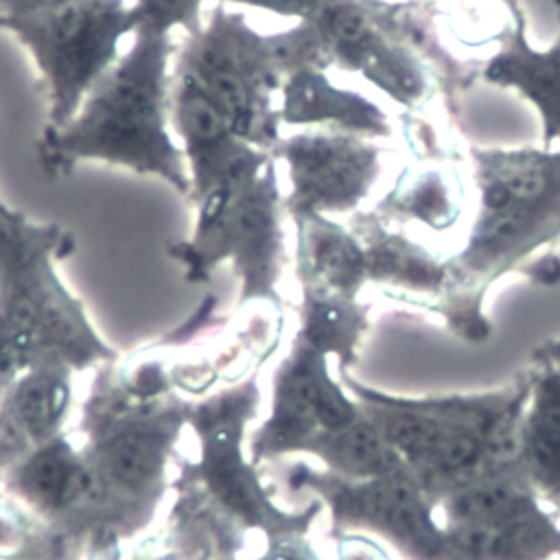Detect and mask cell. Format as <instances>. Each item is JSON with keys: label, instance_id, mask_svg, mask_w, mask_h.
<instances>
[{"label": "cell", "instance_id": "1", "mask_svg": "<svg viewBox=\"0 0 560 560\" xmlns=\"http://www.w3.org/2000/svg\"><path fill=\"white\" fill-rule=\"evenodd\" d=\"M219 322L210 293L168 335L92 368L77 422L68 427L79 451L81 494L61 560H120L155 523L192 409L177 389L175 365L186 343Z\"/></svg>", "mask_w": 560, "mask_h": 560}, {"label": "cell", "instance_id": "2", "mask_svg": "<svg viewBox=\"0 0 560 560\" xmlns=\"http://www.w3.org/2000/svg\"><path fill=\"white\" fill-rule=\"evenodd\" d=\"M258 372L192 400L188 427L192 453H177L173 499L160 527L144 536L192 560L247 558L287 534H308L322 514L315 499L302 510H282L245 455L247 427L260 409Z\"/></svg>", "mask_w": 560, "mask_h": 560}, {"label": "cell", "instance_id": "3", "mask_svg": "<svg viewBox=\"0 0 560 560\" xmlns=\"http://www.w3.org/2000/svg\"><path fill=\"white\" fill-rule=\"evenodd\" d=\"M475 217L464 245L446 258V287L431 313L468 341L483 343L492 324L488 289L510 271L540 284L560 282V258L536 256L560 241V149L470 147Z\"/></svg>", "mask_w": 560, "mask_h": 560}, {"label": "cell", "instance_id": "4", "mask_svg": "<svg viewBox=\"0 0 560 560\" xmlns=\"http://www.w3.org/2000/svg\"><path fill=\"white\" fill-rule=\"evenodd\" d=\"M168 33L138 28L133 44L88 94L63 127H44L37 160L48 177H68L81 162L98 160L138 175H155L188 195L182 147L166 129L171 112Z\"/></svg>", "mask_w": 560, "mask_h": 560}, {"label": "cell", "instance_id": "5", "mask_svg": "<svg viewBox=\"0 0 560 560\" xmlns=\"http://www.w3.org/2000/svg\"><path fill=\"white\" fill-rule=\"evenodd\" d=\"M74 249L68 228L0 208V396L33 370L77 374L120 357L57 273V262Z\"/></svg>", "mask_w": 560, "mask_h": 560}, {"label": "cell", "instance_id": "6", "mask_svg": "<svg viewBox=\"0 0 560 560\" xmlns=\"http://www.w3.org/2000/svg\"><path fill=\"white\" fill-rule=\"evenodd\" d=\"M343 387L438 503L451 490L505 464H516L518 424L534 370L479 394L394 396L339 368Z\"/></svg>", "mask_w": 560, "mask_h": 560}, {"label": "cell", "instance_id": "7", "mask_svg": "<svg viewBox=\"0 0 560 560\" xmlns=\"http://www.w3.org/2000/svg\"><path fill=\"white\" fill-rule=\"evenodd\" d=\"M195 210L192 234L166 249L182 265L186 282H208L217 265L228 260L241 280L234 311L252 304L282 308L287 247L276 158L258 175L217 186L195 203Z\"/></svg>", "mask_w": 560, "mask_h": 560}, {"label": "cell", "instance_id": "8", "mask_svg": "<svg viewBox=\"0 0 560 560\" xmlns=\"http://www.w3.org/2000/svg\"><path fill=\"white\" fill-rule=\"evenodd\" d=\"M0 28L31 52L48 88V127H63L118 61V44L138 31L125 0H61L0 11Z\"/></svg>", "mask_w": 560, "mask_h": 560}, {"label": "cell", "instance_id": "9", "mask_svg": "<svg viewBox=\"0 0 560 560\" xmlns=\"http://www.w3.org/2000/svg\"><path fill=\"white\" fill-rule=\"evenodd\" d=\"M175 72L190 77L219 107L238 138L267 153L280 136L278 72L269 35L258 33L243 13L223 4L212 9L208 22L186 35L177 52Z\"/></svg>", "mask_w": 560, "mask_h": 560}, {"label": "cell", "instance_id": "10", "mask_svg": "<svg viewBox=\"0 0 560 560\" xmlns=\"http://www.w3.org/2000/svg\"><path fill=\"white\" fill-rule=\"evenodd\" d=\"M291 490L315 492L330 512V536L370 529L392 542L407 560H440L444 525L438 503L407 470L348 479L304 462L289 468Z\"/></svg>", "mask_w": 560, "mask_h": 560}, {"label": "cell", "instance_id": "11", "mask_svg": "<svg viewBox=\"0 0 560 560\" xmlns=\"http://www.w3.org/2000/svg\"><path fill=\"white\" fill-rule=\"evenodd\" d=\"M361 416L357 398L332 378L328 354L295 335L273 370L271 409L249 438V457L256 466L291 453L317 457Z\"/></svg>", "mask_w": 560, "mask_h": 560}, {"label": "cell", "instance_id": "12", "mask_svg": "<svg viewBox=\"0 0 560 560\" xmlns=\"http://www.w3.org/2000/svg\"><path fill=\"white\" fill-rule=\"evenodd\" d=\"M287 164L284 214L357 212L383 168V147L372 138L324 129L282 136L271 151Z\"/></svg>", "mask_w": 560, "mask_h": 560}, {"label": "cell", "instance_id": "13", "mask_svg": "<svg viewBox=\"0 0 560 560\" xmlns=\"http://www.w3.org/2000/svg\"><path fill=\"white\" fill-rule=\"evenodd\" d=\"M171 125L182 140L190 179L186 197L192 206L221 184L258 175L273 160L238 138L208 94L179 72L173 77Z\"/></svg>", "mask_w": 560, "mask_h": 560}, {"label": "cell", "instance_id": "14", "mask_svg": "<svg viewBox=\"0 0 560 560\" xmlns=\"http://www.w3.org/2000/svg\"><path fill=\"white\" fill-rule=\"evenodd\" d=\"M348 228L365 249L368 282L389 298L433 311L446 287V258L389 228L376 210L352 212Z\"/></svg>", "mask_w": 560, "mask_h": 560}, {"label": "cell", "instance_id": "15", "mask_svg": "<svg viewBox=\"0 0 560 560\" xmlns=\"http://www.w3.org/2000/svg\"><path fill=\"white\" fill-rule=\"evenodd\" d=\"M510 26L497 37V52L483 63L481 77L497 85L518 92L534 105L542 125V149L560 144V9L558 37L549 48L538 50L525 37V13L518 0H503ZM560 149V147H558Z\"/></svg>", "mask_w": 560, "mask_h": 560}, {"label": "cell", "instance_id": "16", "mask_svg": "<svg viewBox=\"0 0 560 560\" xmlns=\"http://www.w3.org/2000/svg\"><path fill=\"white\" fill-rule=\"evenodd\" d=\"M74 372L42 368L0 396V472L66 429Z\"/></svg>", "mask_w": 560, "mask_h": 560}, {"label": "cell", "instance_id": "17", "mask_svg": "<svg viewBox=\"0 0 560 560\" xmlns=\"http://www.w3.org/2000/svg\"><path fill=\"white\" fill-rule=\"evenodd\" d=\"M560 558V525L534 501L508 516L483 523L444 525L440 560H549Z\"/></svg>", "mask_w": 560, "mask_h": 560}, {"label": "cell", "instance_id": "18", "mask_svg": "<svg viewBox=\"0 0 560 560\" xmlns=\"http://www.w3.org/2000/svg\"><path fill=\"white\" fill-rule=\"evenodd\" d=\"M278 112L280 122L295 127L322 125L372 140L392 133L387 114L374 101L335 85L319 68L298 70L282 81Z\"/></svg>", "mask_w": 560, "mask_h": 560}, {"label": "cell", "instance_id": "19", "mask_svg": "<svg viewBox=\"0 0 560 560\" xmlns=\"http://www.w3.org/2000/svg\"><path fill=\"white\" fill-rule=\"evenodd\" d=\"M300 289L359 298L368 284L365 249L357 234L326 214L293 219Z\"/></svg>", "mask_w": 560, "mask_h": 560}, {"label": "cell", "instance_id": "20", "mask_svg": "<svg viewBox=\"0 0 560 560\" xmlns=\"http://www.w3.org/2000/svg\"><path fill=\"white\" fill-rule=\"evenodd\" d=\"M532 370V389L518 424L516 466L534 494L560 510V370L551 365Z\"/></svg>", "mask_w": 560, "mask_h": 560}, {"label": "cell", "instance_id": "21", "mask_svg": "<svg viewBox=\"0 0 560 560\" xmlns=\"http://www.w3.org/2000/svg\"><path fill=\"white\" fill-rule=\"evenodd\" d=\"M376 214L387 223H420L431 232L457 225L464 203L457 179L442 168L400 173L396 186L376 203Z\"/></svg>", "mask_w": 560, "mask_h": 560}, {"label": "cell", "instance_id": "22", "mask_svg": "<svg viewBox=\"0 0 560 560\" xmlns=\"http://www.w3.org/2000/svg\"><path fill=\"white\" fill-rule=\"evenodd\" d=\"M368 315L370 306L357 298L300 289V328L295 335L328 357L335 354L339 368H350L357 361L359 346L370 328Z\"/></svg>", "mask_w": 560, "mask_h": 560}, {"label": "cell", "instance_id": "23", "mask_svg": "<svg viewBox=\"0 0 560 560\" xmlns=\"http://www.w3.org/2000/svg\"><path fill=\"white\" fill-rule=\"evenodd\" d=\"M203 0H136L131 4L138 28H153L168 33L179 26L188 35L197 33L201 24Z\"/></svg>", "mask_w": 560, "mask_h": 560}, {"label": "cell", "instance_id": "24", "mask_svg": "<svg viewBox=\"0 0 560 560\" xmlns=\"http://www.w3.org/2000/svg\"><path fill=\"white\" fill-rule=\"evenodd\" d=\"M234 560H322V556L308 540V534H287L271 540L260 551Z\"/></svg>", "mask_w": 560, "mask_h": 560}, {"label": "cell", "instance_id": "25", "mask_svg": "<svg viewBox=\"0 0 560 560\" xmlns=\"http://www.w3.org/2000/svg\"><path fill=\"white\" fill-rule=\"evenodd\" d=\"M330 538L335 545L337 560H392L385 547L357 532H343Z\"/></svg>", "mask_w": 560, "mask_h": 560}, {"label": "cell", "instance_id": "26", "mask_svg": "<svg viewBox=\"0 0 560 560\" xmlns=\"http://www.w3.org/2000/svg\"><path fill=\"white\" fill-rule=\"evenodd\" d=\"M223 2H236V4H247L254 9H262L282 18H298L306 20L311 18L317 9H322L330 0H223Z\"/></svg>", "mask_w": 560, "mask_h": 560}, {"label": "cell", "instance_id": "27", "mask_svg": "<svg viewBox=\"0 0 560 560\" xmlns=\"http://www.w3.org/2000/svg\"><path fill=\"white\" fill-rule=\"evenodd\" d=\"M532 361H534L536 365H551V368H558V370H560V337L547 339L545 343H540V346L534 350Z\"/></svg>", "mask_w": 560, "mask_h": 560}, {"label": "cell", "instance_id": "28", "mask_svg": "<svg viewBox=\"0 0 560 560\" xmlns=\"http://www.w3.org/2000/svg\"><path fill=\"white\" fill-rule=\"evenodd\" d=\"M55 0H13V7L9 11H26V9H35V7H44L50 4Z\"/></svg>", "mask_w": 560, "mask_h": 560}, {"label": "cell", "instance_id": "29", "mask_svg": "<svg viewBox=\"0 0 560 560\" xmlns=\"http://www.w3.org/2000/svg\"><path fill=\"white\" fill-rule=\"evenodd\" d=\"M13 7V0H0V11H9Z\"/></svg>", "mask_w": 560, "mask_h": 560}, {"label": "cell", "instance_id": "30", "mask_svg": "<svg viewBox=\"0 0 560 560\" xmlns=\"http://www.w3.org/2000/svg\"><path fill=\"white\" fill-rule=\"evenodd\" d=\"M553 2H556V7H558V9H560V0H553Z\"/></svg>", "mask_w": 560, "mask_h": 560}, {"label": "cell", "instance_id": "31", "mask_svg": "<svg viewBox=\"0 0 560 560\" xmlns=\"http://www.w3.org/2000/svg\"><path fill=\"white\" fill-rule=\"evenodd\" d=\"M2 206H4V201H2V199H0V208H2Z\"/></svg>", "mask_w": 560, "mask_h": 560}, {"label": "cell", "instance_id": "32", "mask_svg": "<svg viewBox=\"0 0 560 560\" xmlns=\"http://www.w3.org/2000/svg\"><path fill=\"white\" fill-rule=\"evenodd\" d=\"M55 2H61V0H55ZM50 4H52V2H50Z\"/></svg>", "mask_w": 560, "mask_h": 560}]
</instances>
